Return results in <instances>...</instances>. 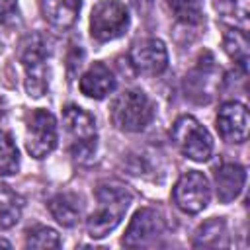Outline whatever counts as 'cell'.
Segmentation results:
<instances>
[{
  "label": "cell",
  "instance_id": "cell-1",
  "mask_svg": "<svg viewBox=\"0 0 250 250\" xmlns=\"http://www.w3.org/2000/svg\"><path fill=\"white\" fill-rule=\"evenodd\" d=\"M131 203V193L117 182H104L96 188V207L88 217V232L92 238H102L113 230L127 207Z\"/></svg>",
  "mask_w": 250,
  "mask_h": 250
},
{
  "label": "cell",
  "instance_id": "cell-2",
  "mask_svg": "<svg viewBox=\"0 0 250 250\" xmlns=\"http://www.w3.org/2000/svg\"><path fill=\"white\" fill-rule=\"evenodd\" d=\"M47 43L41 35H27L20 45V61L25 68V90L29 96L39 98L47 90Z\"/></svg>",
  "mask_w": 250,
  "mask_h": 250
},
{
  "label": "cell",
  "instance_id": "cell-3",
  "mask_svg": "<svg viewBox=\"0 0 250 250\" xmlns=\"http://www.w3.org/2000/svg\"><path fill=\"white\" fill-rule=\"evenodd\" d=\"M172 141L191 160L203 162L211 156L213 141L207 129L191 115H182L172 125Z\"/></svg>",
  "mask_w": 250,
  "mask_h": 250
},
{
  "label": "cell",
  "instance_id": "cell-4",
  "mask_svg": "<svg viewBox=\"0 0 250 250\" xmlns=\"http://www.w3.org/2000/svg\"><path fill=\"white\" fill-rule=\"evenodd\" d=\"M111 119L121 131H143L152 119V104L143 92L127 90L113 102Z\"/></svg>",
  "mask_w": 250,
  "mask_h": 250
},
{
  "label": "cell",
  "instance_id": "cell-5",
  "mask_svg": "<svg viewBox=\"0 0 250 250\" xmlns=\"http://www.w3.org/2000/svg\"><path fill=\"white\" fill-rule=\"evenodd\" d=\"M62 121L70 139V150L76 158L90 156L96 148V123L90 113L80 109L78 105H66L62 111Z\"/></svg>",
  "mask_w": 250,
  "mask_h": 250
},
{
  "label": "cell",
  "instance_id": "cell-6",
  "mask_svg": "<svg viewBox=\"0 0 250 250\" xmlns=\"http://www.w3.org/2000/svg\"><path fill=\"white\" fill-rule=\"evenodd\" d=\"M129 25L127 8L117 0H102L90 16V31L98 41H111L125 33Z\"/></svg>",
  "mask_w": 250,
  "mask_h": 250
},
{
  "label": "cell",
  "instance_id": "cell-7",
  "mask_svg": "<svg viewBox=\"0 0 250 250\" xmlns=\"http://www.w3.org/2000/svg\"><path fill=\"white\" fill-rule=\"evenodd\" d=\"M57 145V121L51 111L35 109L27 117L25 129V148L31 156L43 158Z\"/></svg>",
  "mask_w": 250,
  "mask_h": 250
},
{
  "label": "cell",
  "instance_id": "cell-8",
  "mask_svg": "<svg viewBox=\"0 0 250 250\" xmlns=\"http://www.w3.org/2000/svg\"><path fill=\"white\" fill-rule=\"evenodd\" d=\"M209 199H211L209 182L197 170L184 174L178 180V184L174 186V201H176L178 209H182L184 213L193 215V213L203 211L207 207Z\"/></svg>",
  "mask_w": 250,
  "mask_h": 250
},
{
  "label": "cell",
  "instance_id": "cell-9",
  "mask_svg": "<svg viewBox=\"0 0 250 250\" xmlns=\"http://www.w3.org/2000/svg\"><path fill=\"white\" fill-rule=\"evenodd\" d=\"M164 232V221L154 209H141L135 213L127 232L123 236V244L129 248H141L152 244Z\"/></svg>",
  "mask_w": 250,
  "mask_h": 250
},
{
  "label": "cell",
  "instance_id": "cell-10",
  "mask_svg": "<svg viewBox=\"0 0 250 250\" xmlns=\"http://www.w3.org/2000/svg\"><path fill=\"white\" fill-rule=\"evenodd\" d=\"M129 61L139 74H160L168 66V53L162 41L158 39H143L131 47Z\"/></svg>",
  "mask_w": 250,
  "mask_h": 250
},
{
  "label": "cell",
  "instance_id": "cell-11",
  "mask_svg": "<svg viewBox=\"0 0 250 250\" xmlns=\"http://www.w3.org/2000/svg\"><path fill=\"white\" fill-rule=\"evenodd\" d=\"M248 109L238 102H227L217 113V131L227 143H244L248 137Z\"/></svg>",
  "mask_w": 250,
  "mask_h": 250
},
{
  "label": "cell",
  "instance_id": "cell-12",
  "mask_svg": "<svg viewBox=\"0 0 250 250\" xmlns=\"http://www.w3.org/2000/svg\"><path fill=\"white\" fill-rule=\"evenodd\" d=\"M246 182V172L240 164H223L215 172V188H217V197L221 203H229L236 199L244 188Z\"/></svg>",
  "mask_w": 250,
  "mask_h": 250
},
{
  "label": "cell",
  "instance_id": "cell-13",
  "mask_svg": "<svg viewBox=\"0 0 250 250\" xmlns=\"http://www.w3.org/2000/svg\"><path fill=\"white\" fill-rule=\"evenodd\" d=\"M113 88H115L113 72L102 62H94L80 78V92L94 100L105 98Z\"/></svg>",
  "mask_w": 250,
  "mask_h": 250
},
{
  "label": "cell",
  "instance_id": "cell-14",
  "mask_svg": "<svg viewBox=\"0 0 250 250\" xmlns=\"http://www.w3.org/2000/svg\"><path fill=\"white\" fill-rule=\"evenodd\" d=\"M80 6L82 0H41L43 18L59 29L70 27L76 21Z\"/></svg>",
  "mask_w": 250,
  "mask_h": 250
},
{
  "label": "cell",
  "instance_id": "cell-15",
  "mask_svg": "<svg viewBox=\"0 0 250 250\" xmlns=\"http://www.w3.org/2000/svg\"><path fill=\"white\" fill-rule=\"evenodd\" d=\"M47 205H49L53 219H57V223H61L62 227H72L80 219V207L76 203V197L68 193L55 195Z\"/></svg>",
  "mask_w": 250,
  "mask_h": 250
},
{
  "label": "cell",
  "instance_id": "cell-16",
  "mask_svg": "<svg viewBox=\"0 0 250 250\" xmlns=\"http://www.w3.org/2000/svg\"><path fill=\"white\" fill-rule=\"evenodd\" d=\"M21 207H23L21 197L6 184H0V229L14 227L20 221Z\"/></svg>",
  "mask_w": 250,
  "mask_h": 250
},
{
  "label": "cell",
  "instance_id": "cell-17",
  "mask_svg": "<svg viewBox=\"0 0 250 250\" xmlns=\"http://www.w3.org/2000/svg\"><path fill=\"white\" fill-rule=\"evenodd\" d=\"M225 236H227L225 223L219 219H213L203 227H199L193 244L195 246H227V240H221Z\"/></svg>",
  "mask_w": 250,
  "mask_h": 250
},
{
  "label": "cell",
  "instance_id": "cell-18",
  "mask_svg": "<svg viewBox=\"0 0 250 250\" xmlns=\"http://www.w3.org/2000/svg\"><path fill=\"white\" fill-rule=\"evenodd\" d=\"M170 12L184 23H199L203 16L201 0H166Z\"/></svg>",
  "mask_w": 250,
  "mask_h": 250
},
{
  "label": "cell",
  "instance_id": "cell-19",
  "mask_svg": "<svg viewBox=\"0 0 250 250\" xmlns=\"http://www.w3.org/2000/svg\"><path fill=\"white\" fill-rule=\"evenodd\" d=\"M20 166V154L12 141V137L4 131H0V176H10L18 172Z\"/></svg>",
  "mask_w": 250,
  "mask_h": 250
},
{
  "label": "cell",
  "instance_id": "cell-20",
  "mask_svg": "<svg viewBox=\"0 0 250 250\" xmlns=\"http://www.w3.org/2000/svg\"><path fill=\"white\" fill-rule=\"evenodd\" d=\"M225 51L238 62V64H246L248 61V39L244 31L238 29H229L225 33Z\"/></svg>",
  "mask_w": 250,
  "mask_h": 250
},
{
  "label": "cell",
  "instance_id": "cell-21",
  "mask_svg": "<svg viewBox=\"0 0 250 250\" xmlns=\"http://www.w3.org/2000/svg\"><path fill=\"white\" fill-rule=\"evenodd\" d=\"M27 248H59L61 240L57 230L49 229V227H33L27 230V240H25Z\"/></svg>",
  "mask_w": 250,
  "mask_h": 250
},
{
  "label": "cell",
  "instance_id": "cell-22",
  "mask_svg": "<svg viewBox=\"0 0 250 250\" xmlns=\"http://www.w3.org/2000/svg\"><path fill=\"white\" fill-rule=\"evenodd\" d=\"M16 14V0H0V23H6Z\"/></svg>",
  "mask_w": 250,
  "mask_h": 250
},
{
  "label": "cell",
  "instance_id": "cell-23",
  "mask_svg": "<svg viewBox=\"0 0 250 250\" xmlns=\"http://www.w3.org/2000/svg\"><path fill=\"white\" fill-rule=\"evenodd\" d=\"M143 4L150 6V0H133V6H135L139 12H145V10H143Z\"/></svg>",
  "mask_w": 250,
  "mask_h": 250
},
{
  "label": "cell",
  "instance_id": "cell-24",
  "mask_svg": "<svg viewBox=\"0 0 250 250\" xmlns=\"http://www.w3.org/2000/svg\"><path fill=\"white\" fill-rule=\"evenodd\" d=\"M0 246H4V248H10V242H8V240H4V238H0Z\"/></svg>",
  "mask_w": 250,
  "mask_h": 250
}]
</instances>
